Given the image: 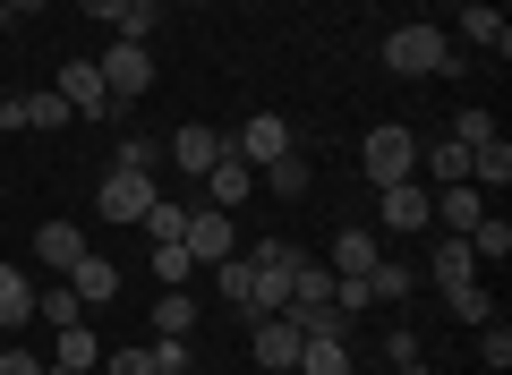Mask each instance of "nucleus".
Here are the masks:
<instances>
[{
	"instance_id": "obj_1",
	"label": "nucleus",
	"mask_w": 512,
	"mask_h": 375,
	"mask_svg": "<svg viewBox=\"0 0 512 375\" xmlns=\"http://www.w3.org/2000/svg\"><path fill=\"white\" fill-rule=\"evenodd\" d=\"M376 60H384L393 77H461V52H453V35H444V26H427V18L393 26V35L376 43Z\"/></svg>"
},
{
	"instance_id": "obj_2",
	"label": "nucleus",
	"mask_w": 512,
	"mask_h": 375,
	"mask_svg": "<svg viewBox=\"0 0 512 375\" xmlns=\"http://www.w3.org/2000/svg\"><path fill=\"white\" fill-rule=\"evenodd\" d=\"M359 179H367V188L419 179V128H402V120H376V128L359 137Z\"/></svg>"
},
{
	"instance_id": "obj_3",
	"label": "nucleus",
	"mask_w": 512,
	"mask_h": 375,
	"mask_svg": "<svg viewBox=\"0 0 512 375\" xmlns=\"http://www.w3.org/2000/svg\"><path fill=\"white\" fill-rule=\"evenodd\" d=\"M94 69H103V86H111V103H146L154 94V43H128V35H111L103 52H94Z\"/></svg>"
},
{
	"instance_id": "obj_4",
	"label": "nucleus",
	"mask_w": 512,
	"mask_h": 375,
	"mask_svg": "<svg viewBox=\"0 0 512 375\" xmlns=\"http://www.w3.org/2000/svg\"><path fill=\"white\" fill-rule=\"evenodd\" d=\"M52 94L77 111V120H120V103H111V86H103V69H94V52H77V60H60V77H52Z\"/></svg>"
},
{
	"instance_id": "obj_5",
	"label": "nucleus",
	"mask_w": 512,
	"mask_h": 375,
	"mask_svg": "<svg viewBox=\"0 0 512 375\" xmlns=\"http://www.w3.org/2000/svg\"><path fill=\"white\" fill-rule=\"evenodd\" d=\"M231 154L248 162V171H265V162L299 154V137H291V120H282V111H248V120L231 128Z\"/></svg>"
},
{
	"instance_id": "obj_6",
	"label": "nucleus",
	"mask_w": 512,
	"mask_h": 375,
	"mask_svg": "<svg viewBox=\"0 0 512 375\" xmlns=\"http://www.w3.org/2000/svg\"><path fill=\"white\" fill-rule=\"evenodd\" d=\"M154 197H163V188H154V171H120V162H111L103 188H94V214H103V222H146Z\"/></svg>"
},
{
	"instance_id": "obj_7",
	"label": "nucleus",
	"mask_w": 512,
	"mask_h": 375,
	"mask_svg": "<svg viewBox=\"0 0 512 375\" xmlns=\"http://www.w3.org/2000/svg\"><path fill=\"white\" fill-rule=\"evenodd\" d=\"M376 222H384V231H402V239H419L427 222H436V188H419V179L376 188Z\"/></svg>"
},
{
	"instance_id": "obj_8",
	"label": "nucleus",
	"mask_w": 512,
	"mask_h": 375,
	"mask_svg": "<svg viewBox=\"0 0 512 375\" xmlns=\"http://www.w3.org/2000/svg\"><path fill=\"white\" fill-rule=\"evenodd\" d=\"M299 324L291 316H248V350H256V375H291L299 367Z\"/></svg>"
},
{
	"instance_id": "obj_9",
	"label": "nucleus",
	"mask_w": 512,
	"mask_h": 375,
	"mask_svg": "<svg viewBox=\"0 0 512 375\" xmlns=\"http://www.w3.org/2000/svg\"><path fill=\"white\" fill-rule=\"evenodd\" d=\"M180 248L197 256V265H222V256H239V231H231V214H214V205H188Z\"/></svg>"
},
{
	"instance_id": "obj_10",
	"label": "nucleus",
	"mask_w": 512,
	"mask_h": 375,
	"mask_svg": "<svg viewBox=\"0 0 512 375\" xmlns=\"http://www.w3.org/2000/svg\"><path fill=\"white\" fill-rule=\"evenodd\" d=\"M222 154H231V128H205V120H188L180 137H171V171H188V179H205Z\"/></svg>"
},
{
	"instance_id": "obj_11",
	"label": "nucleus",
	"mask_w": 512,
	"mask_h": 375,
	"mask_svg": "<svg viewBox=\"0 0 512 375\" xmlns=\"http://www.w3.org/2000/svg\"><path fill=\"white\" fill-rule=\"evenodd\" d=\"M197 188H205V197H197V205H214V214H239V205H248V197H256V171H248V162H239V154H222V162H214V171H205V179H197Z\"/></svg>"
},
{
	"instance_id": "obj_12",
	"label": "nucleus",
	"mask_w": 512,
	"mask_h": 375,
	"mask_svg": "<svg viewBox=\"0 0 512 375\" xmlns=\"http://www.w3.org/2000/svg\"><path fill=\"white\" fill-rule=\"evenodd\" d=\"M376 256H384V239H376V231H359V222H350V231H333L325 265H333V282H367V265H376Z\"/></svg>"
},
{
	"instance_id": "obj_13",
	"label": "nucleus",
	"mask_w": 512,
	"mask_h": 375,
	"mask_svg": "<svg viewBox=\"0 0 512 375\" xmlns=\"http://www.w3.org/2000/svg\"><path fill=\"white\" fill-rule=\"evenodd\" d=\"M77 111L60 103L52 86H35V94H9V103H0V128H69Z\"/></svg>"
},
{
	"instance_id": "obj_14",
	"label": "nucleus",
	"mask_w": 512,
	"mask_h": 375,
	"mask_svg": "<svg viewBox=\"0 0 512 375\" xmlns=\"http://www.w3.org/2000/svg\"><path fill=\"white\" fill-rule=\"evenodd\" d=\"M60 282L77 290V307H111V299H120V265H111V256H94V248L77 256V265L60 273Z\"/></svg>"
},
{
	"instance_id": "obj_15",
	"label": "nucleus",
	"mask_w": 512,
	"mask_h": 375,
	"mask_svg": "<svg viewBox=\"0 0 512 375\" xmlns=\"http://www.w3.org/2000/svg\"><path fill=\"white\" fill-rule=\"evenodd\" d=\"M427 282H436V290L478 282V256H470V239H461V231H436V248H427Z\"/></svg>"
},
{
	"instance_id": "obj_16",
	"label": "nucleus",
	"mask_w": 512,
	"mask_h": 375,
	"mask_svg": "<svg viewBox=\"0 0 512 375\" xmlns=\"http://www.w3.org/2000/svg\"><path fill=\"white\" fill-rule=\"evenodd\" d=\"M86 367H103V341H94V324L77 316V324L52 333V375H86Z\"/></svg>"
},
{
	"instance_id": "obj_17",
	"label": "nucleus",
	"mask_w": 512,
	"mask_h": 375,
	"mask_svg": "<svg viewBox=\"0 0 512 375\" xmlns=\"http://www.w3.org/2000/svg\"><path fill=\"white\" fill-rule=\"evenodd\" d=\"M461 35H470L478 52H495V60L512 52V18H504V9H487V0H470V9H461Z\"/></svg>"
},
{
	"instance_id": "obj_18",
	"label": "nucleus",
	"mask_w": 512,
	"mask_h": 375,
	"mask_svg": "<svg viewBox=\"0 0 512 375\" xmlns=\"http://www.w3.org/2000/svg\"><path fill=\"white\" fill-rule=\"evenodd\" d=\"M478 214H487V197H478L470 179H453V188H436V231H470Z\"/></svg>"
},
{
	"instance_id": "obj_19",
	"label": "nucleus",
	"mask_w": 512,
	"mask_h": 375,
	"mask_svg": "<svg viewBox=\"0 0 512 375\" xmlns=\"http://www.w3.org/2000/svg\"><path fill=\"white\" fill-rule=\"evenodd\" d=\"M35 256H43L52 273H69L77 256H86V231H77V222H43V231H35Z\"/></svg>"
},
{
	"instance_id": "obj_20",
	"label": "nucleus",
	"mask_w": 512,
	"mask_h": 375,
	"mask_svg": "<svg viewBox=\"0 0 512 375\" xmlns=\"http://www.w3.org/2000/svg\"><path fill=\"white\" fill-rule=\"evenodd\" d=\"M256 197H308V154H282L256 171Z\"/></svg>"
},
{
	"instance_id": "obj_21",
	"label": "nucleus",
	"mask_w": 512,
	"mask_h": 375,
	"mask_svg": "<svg viewBox=\"0 0 512 375\" xmlns=\"http://www.w3.org/2000/svg\"><path fill=\"white\" fill-rule=\"evenodd\" d=\"M461 239H470V256H478V265H504V256H512V222H504V214H478Z\"/></svg>"
},
{
	"instance_id": "obj_22",
	"label": "nucleus",
	"mask_w": 512,
	"mask_h": 375,
	"mask_svg": "<svg viewBox=\"0 0 512 375\" xmlns=\"http://www.w3.org/2000/svg\"><path fill=\"white\" fill-rule=\"evenodd\" d=\"M154 333L188 341V333H197V299H188V290H163V299H154Z\"/></svg>"
},
{
	"instance_id": "obj_23",
	"label": "nucleus",
	"mask_w": 512,
	"mask_h": 375,
	"mask_svg": "<svg viewBox=\"0 0 512 375\" xmlns=\"http://www.w3.org/2000/svg\"><path fill=\"white\" fill-rule=\"evenodd\" d=\"M504 179H512V145L504 137L470 145V188H504Z\"/></svg>"
},
{
	"instance_id": "obj_24",
	"label": "nucleus",
	"mask_w": 512,
	"mask_h": 375,
	"mask_svg": "<svg viewBox=\"0 0 512 375\" xmlns=\"http://www.w3.org/2000/svg\"><path fill=\"white\" fill-rule=\"evenodd\" d=\"M410 290H419V273H410V265H393V256H376V265H367V299L393 307V299H410Z\"/></svg>"
},
{
	"instance_id": "obj_25",
	"label": "nucleus",
	"mask_w": 512,
	"mask_h": 375,
	"mask_svg": "<svg viewBox=\"0 0 512 375\" xmlns=\"http://www.w3.org/2000/svg\"><path fill=\"white\" fill-rule=\"evenodd\" d=\"M214 290H222V299L239 307V316H248V290H256V265H248V248H239V256H222V265H214Z\"/></svg>"
},
{
	"instance_id": "obj_26",
	"label": "nucleus",
	"mask_w": 512,
	"mask_h": 375,
	"mask_svg": "<svg viewBox=\"0 0 512 375\" xmlns=\"http://www.w3.org/2000/svg\"><path fill=\"white\" fill-rule=\"evenodd\" d=\"M291 375H350V341H299Z\"/></svg>"
},
{
	"instance_id": "obj_27",
	"label": "nucleus",
	"mask_w": 512,
	"mask_h": 375,
	"mask_svg": "<svg viewBox=\"0 0 512 375\" xmlns=\"http://www.w3.org/2000/svg\"><path fill=\"white\" fill-rule=\"evenodd\" d=\"M188 273H197V256H188L180 239H154V282H163V290H188Z\"/></svg>"
},
{
	"instance_id": "obj_28",
	"label": "nucleus",
	"mask_w": 512,
	"mask_h": 375,
	"mask_svg": "<svg viewBox=\"0 0 512 375\" xmlns=\"http://www.w3.org/2000/svg\"><path fill=\"white\" fill-rule=\"evenodd\" d=\"M444 307H453L461 324H495V290H487V282H461V290H444Z\"/></svg>"
},
{
	"instance_id": "obj_29",
	"label": "nucleus",
	"mask_w": 512,
	"mask_h": 375,
	"mask_svg": "<svg viewBox=\"0 0 512 375\" xmlns=\"http://www.w3.org/2000/svg\"><path fill=\"white\" fill-rule=\"evenodd\" d=\"M427 154V171L444 179V188H453V179H470V145H453V137H436V145H419Z\"/></svg>"
},
{
	"instance_id": "obj_30",
	"label": "nucleus",
	"mask_w": 512,
	"mask_h": 375,
	"mask_svg": "<svg viewBox=\"0 0 512 375\" xmlns=\"http://www.w3.org/2000/svg\"><path fill=\"white\" fill-rule=\"evenodd\" d=\"M137 231H154V239H180V231H188V205H180V197H154Z\"/></svg>"
},
{
	"instance_id": "obj_31",
	"label": "nucleus",
	"mask_w": 512,
	"mask_h": 375,
	"mask_svg": "<svg viewBox=\"0 0 512 375\" xmlns=\"http://www.w3.org/2000/svg\"><path fill=\"white\" fill-rule=\"evenodd\" d=\"M35 316H43V324H52V333H60V324H77V316H86V307H77V290L60 282V290H35Z\"/></svg>"
},
{
	"instance_id": "obj_32",
	"label": "nucleus",
	"mask_w": 512,
	"mask_h": 375,
	"mask_svg": "<svg viewBox=\"0 0 512 375\" xmlns=\"http://www.w3.org/2000/svg\"><path fill=\"white\" fill-rule=\"evenodd\" d=\"M154 18H163V0H128L111 35H128V43H154Z\"/></svg>"
},
{
	"instance_id": "obj_33",
	"label": "nucleus",
	"mask_w": 512,
	"mask_h": 375,
	"mask_svg": "<svg viewBox=\"0 0 512 375\" xmlns=\"http://www.w3.org/2000/svg\"><path fill=\"white\" fill-rule=\"evenodd\" d=\"M444 137H453V145H487V137H495V111H453Z\"/></svg>"
},
{
	"instance_id": "obj_34",
	"label": "nucleus",
	"mask_w": 512,
	"mask_h": 375,
	"mask_svg": "<svg viewBox=\"0 0 512 375\" xmlns=\"http://www.w3.org/2000/svg\"><path fill=\"white\" fill-rule=\"evenodd\" d=\"M478 358H487V367H495V375H504V367H512V333H504V316H495V324H487V333H478Z\"/></svg>"
},
{
	"instance_id": "obj_35",
	"label": "nucleus",
	"mask_w": 512,
	"mask_h": 375,
	"mask_svg": "<svg viewBox=\"0 0 512 375\" xmlns=\"http://www.w3.org/2000/svg\"><path fill=\"white\" fill-rule=\"evenodd\" d=\"M111 162H120V171H154V137H120V154H111Z\"/></svg>"
},
{
	"instance_id": "obj_36",
	"label": "nucleus",
	"mask_w": 512,
	"mask_h": 375,
	"mask_svg": "<svg viewBox=\"0 0 512 375\" xmlns=\"http://www.w3.org/2000/svg\"><path fill=\"white\" fill-rule=\"evenodd\" d=\"M154 375H188V341H163V333H154Z\"/></svg>"
},
{
	"instance_id": "obj_37",
	"label": "nucleus",
	"mask_w": 512,
	"mask_h": 375,
	"mask_svg": "<svg viewBox=\"0 0 512 375\" xmlns=\"http://www.w3.org/2000/svg\"><path fill=\"white\" fill-rule=\"evenodd\" d=\"M103 367H111V375H154V350H111Z\"/></svg>"
},
{
	"instance_id": "obj_38",
	"label": "nucleus",
	"mask_w": 512,
	"mask_h": 375,
	"mask_svg": "<svg viewBox=\"0 0 512 375\" xmlns=\"http://www.w3.org/2000/svg\"><path fill=\"white\" fill-rule=\"evenodd\" d=\"M384 358H393V367H402V358H419V333H410V324H393V333H384Z\"/></svg>"
},
{
	"instance_id": "obj_39",
	"label": "nucleus",
	"mask_w": 512,
	"mask_h": 375,
	"mask_svg": "<svg viewBox=\"0 0 512 375\" xmlns=\"http://www.w3.org/2000/svg\"><path fill=\"white\" fill-rule=\"evenodd\" d=\"M0 375H52V367H43L35 350H0Z\"/></svg>"
},
{
	"instance_id": "obj_40",
	"label": "nucleus",
	"mask_w": 512,
	"mask_h": 375,
	"mask_svg": "<svg viewBox=\"0 0 512 375\" xmlns=\"http://www.w3.org/2000/svg\"><path fill=\"white\" fill-rule=\"evenodd\" d=\"M120 9L128 0H86V18H103V26H120Z\"/></svg>"
},
{
	"instance_id": "obj_41",
	"label": "nucleus",
	"mask_w": 512,
	"mask_h": 375,
	"mask_svg": "<svg viewBox=\"0 0 512 375\" xmlns=\"http://www.w3.org/2000/svg\"><path fill=\"white\" fill-rule=\"evenodd\" d=\"M9 18H43V0H9Z\"/></svg>"
},
{
	"instance_id": "obj_42",
	"label": "nucleus",
	"mask_w": 512,
	"mask_h": 375,
	"mask_svg": "<svg viewBox=\"0 0 512 375\" xmlns=\"http://www.w3.org/2000/svg\"><path fill=\"white\" fill-rule=\"evenodd\" d=\"M393 375H427V358H402V367H393Z\"/></svg>"
},
{
	"instance_id": "obj_43",
	"label": "nucleus",
	"mask_w": 512,
	"mask_h": 375,
	"mask_svg": "<svg viewBox=\"0 0 512 375\" xmlns=\"http://www.w3.org/2000/svg\"><path fill=\"white\" fill-rule=\"evenodd\" d=\"M0 35H9V0H0Z\"/></svg>"
}]
</instances>
